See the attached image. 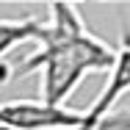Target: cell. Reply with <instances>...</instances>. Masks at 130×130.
Instances as JSON below:
<instances>
[{"instance_id":"7a4b0ae2","label":"cell","mask_w":130,"mask_h":130,"mask_svg":"<svg viewBox=\"0 0 130 130\" xmlns=\"http://www.w3.org/2000/svg\"><path fill=\"white\" fill-rule=\"evenodd\" d=\"M0 122L14 130H72L83 125V111L42 100H8L0 103Z\"/></svg>"},{"instance_id":"277c9868","label":"cell","mask_w":130,"mask_h":130,"mask_svg":"<svg viewBox=\"0 0 130 130\" xmlns=\"http://www.w3.org/2000/svg\"><path fill=\"white\" fill-rule=\"evenodd\" d=\"M0 130H14V127H8V125H6V122H0Z\"/></svg>"},{"instance_id":"6da1fadb","label":"cell","mask_w":130,"mask_h":130,"mask_svg":"<svg viewBox=\"0 0 130 130\" xmlns=\"http://www.w3.org/2000/svg\"><path fill=\"white\" fill-rule=\"evenodd\" d=\"M39 47L25 61L11 69V78H25L30 72L42 75V103L64 105L67 97L78 89V83L89 72L111 69L116 50L94 36L78 6L72 3H50L47 20L36 33Z\"/></svg>"},{"instance_id":"3957f363","label":"cell","mask_w":130,"mask_h":130,"mask_svg":"<svg viewBox=\"0 0 130 130\" xmlns=\"http://www.w3.org/2000/svg\"><path fill=\"white\" fill-rule=\"evenodd\" d=\"M42 20L39 17H20V20H0V58L14 47L25 44V42H36Z\"/></svg>"}]
</instances>
